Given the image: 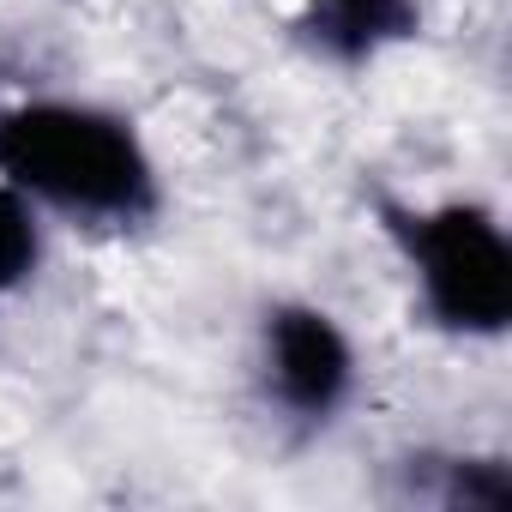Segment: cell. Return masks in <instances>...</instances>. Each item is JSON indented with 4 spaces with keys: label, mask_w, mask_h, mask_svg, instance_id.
<instances>
[{
    "label": "cell",
    "mask_w": 512,
    "mask_h": 512,
    "mask_svg": "<svg viewBox=\"0 0 512 512\" xmlns=\"http://www.w3.org/2000/svg\"><path fill=\"white\" fill-rule=\"evenodd\" d=\"M0 181L73 217H139L157 199L139 133L91 103H25L0 115Z\"/></svg>",
    "instance_id": "6da1fadb"
},
{
    "label": "cell",
    "mask_w": 512,
    "mask_h": 512,
    "mask_svg": "<svg viewBox=\"0 0 512 512\" xmlns=\"http://www.w3.org/2000/svg\"><path fill=\"white\" fill-rule=\"evenodd\" d=\"M398 241L440 326L488 338L512 320V247L488 211L476 205L416 211V217H398Z\"/></svg>",
    "instance_id": "7a4b0ae2"
},
{
    "label": "cell",
    "mask_w": 512,
    "mask_h": 512,
    "mask_svg": "<svg viewBox=\"0 0 512 512\" xmlns=\"http://www.w3.org/2000/svg\"><path fill=\"white\" fill-rule=\"evenodd\" d=\"M266 380L284 410L326 422L356 380V356H350L344 332L332 326V314H320V308L266 314Z\"/></svg>",
    "instance_id": "3957f363"
},
{
    "label": "cell",
    "mask_w": 512,
    "mask_h": 512,
    "mask_svg": "<svg viewBox=\"0 0 512 512\" xmlns=\"http://www.w3.org/2000/svg\"><path fill=\"white\" fill-rule=\"evenodd\" d=\"M308 25L314 43L338 61H362L398 37H410L416 7L410 0H308Z\"/></svg>",
    "instance_id": "277c9868"
},
{
    "label": "cell",
    "mask_w": 512,
    "mask_h": 512,
    "mask_svg": "<svg viewBox=\"0 0 512 512\" xmlns=\"http://www.w3.org/2000/svg\"><path fill=\"white\" fill-rule=\"evenodd\" d=\"M31 266H37V217H31V199L19 187L0 181V296L19 290Z\"/></svg>",
    "instance_id": "5b68a950"
}]
</instances>
